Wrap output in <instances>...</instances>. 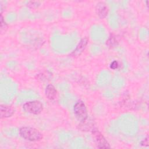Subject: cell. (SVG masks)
Listing matches in <instances>:
<instances>
[{
    "instance_id": "obj_1",
    "label": "cell",
    "mask_w": 149,
    "mask_h": 149,
    "mask_svg": "<svg viewBox=\"0 0 149 149\" xmlns=\"http://www.w3.org/2000/svg\"><path fill=\"white\" fill-rule=\"evenodd\" d=\"M20 136L30 141H40L42 139V133L37 129L31 127H22L19 129Z\"/></svg>"
},
{
    "instance_id": "obj_2",
    "label": "cell",
    "mask_w": 149,
    "mask_h": 149,
    "mask_svg": "<svg viewBox=\"0 0 149 149\" xmlns=\"http://www.w3.org/2000/svg\"><path fill=\"white\" fill-rule=\"evenodd\" d=\"M73 112L76 118L80 123L85 122L88 118V113L86 105L82 101H77L73 107Z\"/></svg>"
},
{
    "instance_id": "obj_3",
    "label": "cell",
    "mask_w": 149,
    "mask_h": 149,
    "mask_svg": "<svg viewBox=\"0 0 149 149\" xmlns=\"http://www.w3.org/2000/svg\"><path fill=\"white\" fill-rule=\"evenodd\" d=\"M24 111L34 115L40 113L43 110V105L39 101H30L25 102L23 105Z\"/></svg>"
},
{
    "instance_id": "obj_4",
    "label": "cell",
    "mask_w": 149,
    "mask_h": 149,
    "mask_svg": "<svg viewBox=\"0 0 149 149\" xmlns=\"http://www.w3.org/2000/svg\"><path fill=\"white\" fill-rule=\"evenodd\" d=\"M92 136L96 144V146L99 148H111L109 143L104 137L103 134L97 129H93L92 131Z\"/></svg>"
},
{
    "instance_id": "obj_5",
    "label": "cell",
    "mask_w": 149,
    "mask_h": 149,
    "mask_svg": "<svg viewBox=\"0 0 149 149\" xmlns=\"http://www.w3.org/2000/svg\"><path fill=\"white\" fill-rule=\"evenodd\" d=\"M88 39L87 38H84L80 40L78 45L76 46L75 49L70 54L71 56L77 57L80 55V54L83 52V51L86 48V46L88 44Z\"/></svg>"
},
{
    "instance_id": "obj_6",
    "label": "cell",
    "mask_w": 149,
    "mask_h": 149,
    "mask_svg": "<svg viewBox=\"0 0 149 149\" xmlns=\"http://www.w3.org/2000/svg\"><path fill=\"white\" fill-rule=\"evenodd\" d=\"M14 112L13 108L10 105L1 104L0 106V116L1 119L12 116Z\"/></svg>"
},
{
    "instance_id": "obj_7",
    "label": "cell",
    "mask_w": 149,
    "mask_h": 149,
    "mask_svg": "<svg viewBox=\"0 0 149 149\" xmlns=\"http://www.w3.org/2000/svg\"><path fill=\"white\" fill-rule=\"evenodd\" d=\"M95 10L97 15L101 19L105 18L108 13V6L103 2H100L97 4Z\"/></svg>"
},
{
    "instance_id": "obj_8",
    "label": "cell",
    "mask_w": 149,
    "mask_h": 149,
    "mask_svg": "<svg viewBox=\"0 0 149 149\" xmlns=\"http://www.w3.org/2000/svg\"><path fill=\"white\" fill-rule=\"evenodd\" d=\"M45 94L48 99L54 100L56 98L57 90L52 84H48L46 87Z\"/></svg>"
},
{
    "instance_id": "obj_9",
    "label": "cell",
    "mask_w": 149,
    "mask_h": 149,
    "mask_svg": "<svg viewBox=\"0 0 149 149\" xmlns=\"http://www.w3.org/2000/svg\"><path fill=\"white\" fill-rule=\"evenodd\" d=\"M117 38H116V37L113 36H111V37H109L108 40L107 41V44L111 47H115L116 45H117Z\"/></svg>"
},
{
    "instance_id": "obj_10",
    "label": "cell",
    "mask_w": 149,
    "mask_h": 149,
    "mask_svg": "<svg viewBox=\"0 0 149 149\" xmlns=\"http://www.w3.org/2000/svg\"><path fill=\"white\" fill-rule=\"evenodd\" d=\"M40 5V2L38 1H29L27 3V6L31 9L38 8Z\"/></svg>"
},
{
    "instance_id": "obj_11",
    "label": "cell",
    "mask_w": 149,
    "mask_h": 149,
    "mask_svg": "<svg viewBox=\"0 0 149 149\" xmlns=\"http://www.w3.org/2000/svg\"><path fill=\"white\" fill-rule=\"evenodd\" d=\"M1 30L3 29H6L7 28V24L5 22V21L3 20V17L2 15L1 16Z\"/></svg>"
},
{
    "instance_id": "obj_12",
    "label": "cell",
    "mask_w": 149,
    "mask_h": 149,
    "mask_svg": "<svg viewBox=\"0 0 149 149\" xmlns=\"http://www.w3.org/2000/svg\"><path fill=\"white\" fill-rule=\"evenodd\" d=\"M110 67H111V68L112 69H115L118 68V62L116 61L112 62L111 63Z\"/></svg>"
},
{
    "instance_id": "obj_13",
    "label": "cell",
    "mask_w": 149,
    "mask_h": 149,
    "mask_svg": "<svg viewBox=\"0 0 149 149\" xmlns=\"http://www.w3.org/2000/svg\"><path fill=\"white\" fill-rule=\"evenodd\" d=\"M141 144L142 146H147L148 144V137H147L146 139H144V140L142 141L141 143Z\"/></svg>"
}]
</instances>
